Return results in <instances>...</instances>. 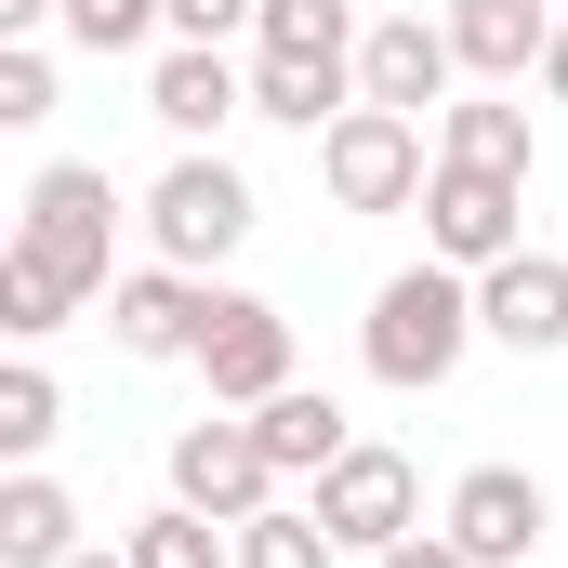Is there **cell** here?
Returning <instances> with one entry per match:
<instances>
[{"label": "cell", "instance_id": "cell-10", "mask_svg": "<svg viewBox=\"0 0 568 568\" xmlns=\"http://www.w3.org/2000/svg\"><path fill=\"white\" fill-rule=\"evenodd\" d=\"M436 529H449L476 568H529V556H542V529H556V503H542V476H529V463H476V476L449 489V516H436Z\"/></svg>", "mask_w": 568, "mask_h": 568}, {"label": "cell", "instance_id": "cell-21", "mask_svg": "<svg viewBox=\"0 0 568 568\" xmlns=\"http://www.w3.org/2000/svg\"><path fill=\"white\" fill-rule=\"evenodd\" d=\"M53 424H67L53 371H40V357H13V371H0V463H40V449H53Z\"/></svg>", "mask_w": 568, "mask_h": 568}, {"label": "cell", "instance_id": "cell-5", "mask_svg": "<svg viewBox=\"0 0 568 568\" xmlns=\"http://www.w3.org/2000/svg\"><path fill=\"white\" fill-rule=\"evenodd\" d=\"M424 252H436V265H463V278H489L503 252H529V185H516V172H463V159H436V185H424Z\"/></svg>", "mask_w": 568, "mask_h": 568}, {"label": "cell", "instance_id": "cell-2", "mask_svg": "<svg viewBox=\"0 0 568 568\" xmlns=\"http://www.w3.org/2000/svg\"><path fill=\"white\" fill-rule=\"evenodd\" d=\"M106 239H120V185H106L93 159L27 172V199H13V252H40L67 291H93V304H106Z\"/></svg>", "mask_w": 568, "mask_h": 568}, {"label": "cell", "instance_id": "cell-6", "mask_svg": "<svg viewBox=\"0 0 568 568\" xmlns=\"http://www.w3.org/2000/svg\"><path fill=\"white\" fill-rule=\"evenodd\" d=\"M172 503H199L212 529H252V516L278 503V463H265L252 410H212V424L172 436Z\"/></svg>", "mask_w": 568, "mask_h": 568}, {"label": "cell", "instance_id": "cell-13", "mask_svg": "<svg viewBox=\"0 0 568 568\" xmlns=\"http://www.w3.org/2000/svg\"><path fill=\"white\" fill-rule=\"evenodd\" d=\"M476 317H489V344L556 357V344H568V265H556V252H503V265L476 278Z\"/></svg>", "mask_w": 568, "mask_h": 568}, {"label": "cell", "instance_id": "cell-11", "mask_svg": "<svg viewBox=\"0 0 568 568\" xmlns=\"http://www.w3.org/2000/svg\"><path fill=\"white\" fill-rule=\"evenodd\" d=\"M145 120L172 145H212L225 120H252V80L225 67V40H172V53L145 67Z\"/></svg>", "mask_w": 568, "mask_h": 568}, {"label": "cell", "instance_id": "cell-14", "mask_svg": "<svg viewBox=\"0 0 568 568\" xmlns=\"http://www.w3.org/2000/svg\"><path fill=\"white\" fill-rule=\"evenodd\" d=\"M449 40H463V80L516 93V80L556 53V13H542V0H449Z\"/></svg>", "mask_w": 568, "mask_h": 568}, {"label": "cell", "instance_id": "cell-27", "mask_svg": "<svg viewBox=\"0 0 568 568\" xmlns=\"http://www.w3.org/2000/svg\"><path fill=\"white\" fill-rule=\"evenodd\" d=\"M371 568H476V556H463L449 529H410V542H384V556H371Z\"/></svg>", "mask_w": 568, "mask_h": 568}, {"label": "cell", "instance_id": "cell-20", "mask_svg": "<svg viewBox=\"0 0 568 568\" xmlns=\"http://www.w3.org/2000/svg\"><path fill=\"white\" fill-rule=\"evenodd\" d=\"M239 568H344V542L317 529V503H265L239 529Z\"/></svg>", "mask_w": 568, "mask_h": 568}, {"label": "cell", "instance_id": "cell-9", "mask_svg": "<svg viewBox=\"0 0 568 568\" xmlns=\"http://www.w3.org/2000/svg\"><path fill=\"white\" fill-rule=\"evenodd\" d=\"M463 93V40H449V13H384L371 40H357V106H397V120H424Z\"/></svg>", "mask_w": 568, "mask_h": 568}, {"label": "cell", "instance_id": "cell-23", "mask_svg": "<svg viewBox=\"0 0 568 568\" xmlns=\"http://www.w3.org/2000/svg\"><path fill=\"white\" fill-rule=\"evenodd\" d=\"M67 304H93V291H67L40 252H0V331L13 344H40V331H67Z\"/></svg>", "mask_w": 568, "mask_h": 568}, {"label": "cell", "instance_id": "cell-22", "mask_svg": "<svg viewBox=\"0 0 568 568\" xmlns=\"http://www.w3.org/2000/svg\"><path fill=\"white\" fill-rule=\"evenodd\" d=\"M371 27H357V0H265V27H252V53H357Z\"/></svg>", "mask_w": 568, "mask_h": 568}, {"label": "cell", "instance_id": "cell-8", "mask_svg": "<svg viewBox=\"0 0 568 568\" xmlns=\"http://www.w3.org/2000/svg\"><path fill=\"white\" fill-rule=\"evenodd\" d=\"M199 384H212V410H265L291 384V317L265 291H212V331H199Z\"/></svg>", "mask_w": 568, "mask_h": 568}, {"label": "cell", "instance_id": "cell-15", "mask_svg": "<svg viewBox=\"0 0 568 568\" xmlns=\"http://www.w3.org/2000/svg\"><path fill=\"white\" fill-rule=\"evenodd\" d=\"M344 106H357V53H252V120L331 133Z\"/></svg>", "mask_w": 568, "mask_h": 568}, {"label": "cell", "instance_id": "cell-7", "mask_svg": "<svg viewBox=\"0 0 568 568\" xmlns=\"http://www.w3.org/2000/svg\"><path fill=\"white\" fill-rule=\"evenodd\" d=\"M317 529L344 542V556H384V542H410L424 529V476H410V449H344L331 476H317Z\"/></svg>", "mask_w": 568, "mask_h": 568}, {"label": "cell", "instance_id": "cell-1", "mask_svg": "<svg viewBox=\"0 0 568 568\" xmlns=\"http://www.w3.org/2000/svg\"><path fill=\"white\" fill-rule=\"evenodd\" d=\"M489 317H476V278L463 265H397V278L371 291V317H357V357H371V384H397V397H436L449 371H463V344H476Z\"/></svg>", "mask_w": 568, "mask_h": 568}, {"label": "cell", "instance_id": "cell-16", "mask_svg": "<svg viewBox=\"0 0 568 568\" xmlns=\"http://www.w3.org/2000/svg\"><path fill=\"white\" fill-rule=\"evenodd\" d=\"M67 556H80V503H67V476L13 463V476H0V568H67Z\"/></svg>", "mask_w": 568, "mask_h": 568}, {"label": "cell", "instance_id": "cell-12", "mask_svg": "<svg viewBox=\"0 0 568 568\" xmlns=\"http://www.w3.org/2000/svg\"><path fill=\"white\" fill-rule=\"evenodd\" d=\"M106 331H120V357H199V331H212V278H185V265H133V278H106Z\"/></svg>", "mask_w": 568, "mask_h": 568}, {"label": "cell", "instance_id": "cell-17", "mask_svg": "<svg viewBox=\"0 0 568 568\" xmlns=\"http://www.w3.org/2000/svg\"><path fill=\"white\" fill-rule=\"evenodd\" d=\"M252 436H265V463L278 476H331L357 436H344V397H317V384H278L265 410H252Z\"/></svg>", "mask_w": 568, "mask_h": 568}, {"label": "cell", "instance_id": "cell-28", "mask_svg": "<svg viewBox=\"0 0 568 568\" xmlns=\"http://www.w3.org/2000/svg\"><path fill=\"white\" fill-rule=\"evenodd\" d=\"M53 13H67V0H0V40H40Z\"/></svg>", "mask_w": 568, "mask_h": 568}, {"label": "cell", "instance_id": "cell-24", "mask_svg": "<svg viewBox=\"0 0 568 568\" xmlns=\"http://www.w3.org/2000/svg\"><path fill=\"white\" fill-rule=\"evenodd\" d=\"M53 27H67V40H80V53H145V40H159V27H172V0H67V13H53Z\"/></svg>", "mask_w": 568, "mask_h": 568}, {"label": "cell", "instance_id": "cell-19", "mask_svg": "<svg viewBox=\"0 0 568 568\" xmlns=\"http://www.w3.org/2000/svg\"><path fill=\"white\" fill-rule=\"evenodd\" d=\"M120 556H133V568H239V529H212L199 503H159V516H133Z\"/></svg>", "mask_w": 568, "mask_h": 568}, {"label": "cell", "instance_id": "cell-26", "mask_svg": "<svg viewBox=\"0 0 568 568\" xmlns=\"http://www.w3.org/2000/svg\"><path fill=\"white\" fill-rule=\"evenodd\" d=\"M265 27V0H172V40H239Z\"/></svg>", "mask_w": 568, "mask_h": 568}, {"label": "cell", "instance_id": "cell-25", "mask_svg": "<svg viewBox=\"0 0 568 568\" xmlns=\"http://www.w3.org/2000/svg\"><path fill=\"white\" fill-rule=\"evenodd\" d=\"M40 120H53V53L0 40V133H40Z\"/></svg>", "mask_w": 568, "mask_h": 568}, {"label": "cell", "instance_id": "cell-18", "mask_svg": "<svg viewBox=\"0 0 568 568\" xmlns=\"http://www.w3.org/2000/svg\"><path fill=\"white\" fill-rule=\"evenodd\" d=\"M436 159H463V172H516V185H529V106H503V93L476 80L463 106H436Z\"/></svg>", "mask_w": 568, "mask_h": 568}, {"label": "cell", "instance_id": "cell-29", "mask_svg": "<svg viewBox=\"0 0 568 568\" xmlns=\"http://www.w3.org/2000/svg\"><path fill=\"white\" fill-rule=\"evenodd\" d=\"M542 93H556V106H568V27H556V53H542Z\"/></svg>", "mask_w": 568, "mask_h": 568}, {"label": "cell", "instance_id": "cell-4", "mask_svg": "<svg viewBox=\"0 0 568 568\" xmlns=\"http://www.w3.org/2000/svg\"><path fill=\"white\" fill-rule=\"evenodd\" d=\"M145 239H159V265H185V278H212L239 239H252V185L212 159V145H185L159 185H145Z\"/></svg>", "mask_w": 568, "mask_h": 568}, {"label": "cell", "instance_id": "cell-30", "mask_svg": "<svg viewBox=\"0 0 568 568\" xmlns=\"http://www.w3.org/2000/svg\"><path fill=\"white\" fill-rule=\"evenodd\" d=\"M67 568H133V556H120V542H80V556H67Z\"/></svg>", "mask_w": 568, "mask_h": 568}, {"label": "cell", "instance_id": "cell-3", "mask_svg": "<svg viewBox=\"0 0 568 568\" xmlns=\"http://www.w3.org/2000/svg\"><path fill=\"white\" fill-rule=\"evenodd\" d=\"M317 185H331V212H424V185H436L424 120H397V106H344V120L317 133Z\"/></svg>", "mask_w": 568, "mask_h": 568}]
</instances>
